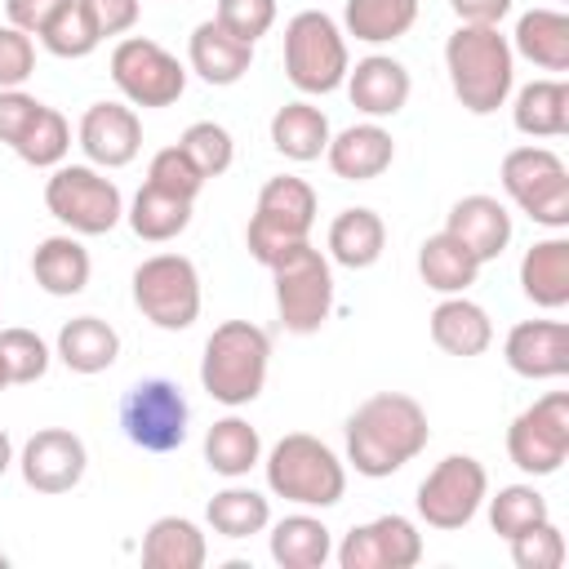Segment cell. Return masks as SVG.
<instances>
[{
    "instance_id": "8",
    "label": "cell",
    "mask_w": 569,
    "mask_h": 569,
    "mask_svg": "<svg viewBox=\"0 0 569 569\" xmlns=\"http://www.w3.org/2000/svg\"><path fill=\"white\" fill-rule=\"evenodd\" d=\"M44 209L71 236H107L124 218V196L93 164H58L44 182Z\"/></svg>"
},
{
    "instance_id": "45",
    "label": "cell",
    "mask_w": 569,
    "mask_h": 569,
    "mask_svg": "<svg viewBox=\"0 0 569 569\" xmlns=\"http://www.w3.org/2000/svg\"><path fill=\"white\" fill-rule=\"evenodd\" d=\"M213 22L244 44H258L276 27V0H218Z\"/></svg>"
},
{
    "instance_id": "29",
    "label": "cell",
    "mask_w": 569,
    "mask_h": 569,
    "mask_svg": "<svg viewBox=\"0 0 569 569\" xmlns=\"http://www.w3.org/2000/svg\"><path fill=\"white\" fill-rule=\"evenodd\" d=\"M480 267H485V262H480L462 240H453L449 231L427 236L422 249H418V276H422V284L436 289L440 298H449V293H467V289L476 284Z\"/></svg>"
},
{
    "instance_id": "46",
    "label": "cell",
    "mask_w": 569,
    "mask_h": 569,
    "mask_svg": "<svg viewBox=\"0 0 569 569\" xmlns=\"http://www.w3.org/2000/svg\"><path fill=\"white\" fill-rule=\"evenodd\" d=\"M36 71V44L18 27H0V89H22Z\"/></svg>"
},
{
    "instance_id": "6",
    "label": "cell",
    "mask_w": 569,
    "mask_h": 569,
    "mask_svg": "<svg viewBox=\"0 0 569 569\" xmlns=\"http://www.w3.org/2000/svg\"><path fill=\"white\" fill-rule=\"evenodd\" d=\"M347 67V36L329 13L302 9L284 22V76L298 93H333Z\"/></svg>"
},
{
    "instance_id": "38",
    "label": "cell",
    "mask_w": 569,
    "mask_h": 569,
    "mask_svg": "<svg viewBox=\"0 0 569 569\" xmlns=\"http://www.w3.org/2000/svg\"><path fill=\"white\" fill-rule=\"evenodd\" d=\"M13 151L31 169H58L67 160V151H71V124H67V116L58 107H44L40 102L36 116L27 120V129L18 133Z\"/></svg>"
},
{
    "instance_id": "25",
    "label": "cell",
    "mask_w": 569,
    "mask_h": 569,
    "mask_svg": "<svg viewBox=\"0 0 569 569\" xmlns=\"http://www.w3.org/2000/svg\"><path fill=\"white\" fill-rule=\"evenodd\" d=\"M520 289L542 311H560L569 302V240L565 236H547V240H533L525 249Z\"/></svg>"
},
{
    "instance_id": "32",
    "label": "cell",
    "mask_w": 569,
    "mask_h": 569,
    "mask_svg": "<svg viewBox=\"0 0 569 569\" xmlns=\"http://www.w3.org/2000/svg\"><path fill=\"white\" fill-rule=\"evenodd\" d=\"M511 53L529 58L542 71H569V18L560 9H529L516 22Z\"/></svg>"
},
{
    "instance_id": "35",
    "label": "cell",
    "mask_w": 569,
    "mask_h": 569,
    "mask_svg": "<svg viewBox=\"0 0 569 569\" xmlns=\"http://www.w3.org/2000/svg\"><path fill=\"white\" fill-rule=\"evenodd\" d=\"M191 204H196V200H178V196H169V191L142 182L124 218H129V227H133L138 240L164 244V240H178V236L191 227Z\"/></svg>"
},
{
    "instance_id": "49",
    "label": "cell",
    "mask_w": 569,
    "mask_h": 569,
    "mask_svg": "<svg viewBox=\"0 0 569 569\" xmlns=\"http://www.w3.org/2000/svg\"><path fill=\"white\" fill-rule=\"evenodd\" d=\"M67 0H4V13H9V27L27 31V36H40L44 22L62 9Z\"/></svg>"
},
{
    "instance_id": "41",
    "label": "cell",
    "mask_w": 569,
    "mask_h": 569,
    "mask_svg": "<svg viewBox=\"0 0 569 569\" xmlns=\"http://www.w3.org/2000/svg\"><path fill=\"white\" fill-rule=\"evenodd\" d=\"M49 347L36 329H0V365L9 373V387H27V382H40L49 373Z\"/></svg>"
},
{
    "instance_id": "19",
    "label": "cell",
    "mask_w": 569,
    "mask_h": 569,
    "mask_svg": "<svg viewBox=\"0 0 569 569\" xmlns=\"http://www.w3.org/2000/svg\"><path fill=\"white\" fill-rule=\"evenodd\" d=\"M347 98L356 111H365L369 120H387L396 111H405L409 93H413V80H409V67L396 62L391 53H369L360 58L356 67H347Z\"/></svg>"
},
{
    "instance_id": "47",
    "label": "cell",
    "mask_w": 569,
    "mask_h": 569,
    "mask_svg": "<svg viewBox=\"0 0 569 569\" xmlns=\"http://www.w3.org/2000/svg\"><path fill=\"white\" fill-rule=\"evenodd\" d=\"M80 4H84L89 22H93V31H98L102 40L133 31V27H138V13H142L138 0H80Z\"/></svg>"
},
{
    "instance_id": "24",
    "label": "cell",
    "mask_w": 569,
    "mask_h": 569,
    "mask_svg": "<svg viewBox=\"0 0 569 569\" xmlns=\"http://www.w3.org/2000/svg\"><path fill=\"white\" fill-rule=\"evenodd\" d=\"M31 276L49 298H76V293H84V284L93 276V258L71 231L44 236L31 253Z\"/></svg>"
},
{
    "instance_id": "51",
    "label": "cell",
    "mask_w": 569,
    "mask_h": 569,
    "mask_svg": "<svg viewBox=\"0 0 569 569\" xmlns=\"http://www.w3.org/2000/svg\"><path fill=\"white\" fill-rule=\"evenodd\" d=\"M13 467V440H9V431L0 427V476Z\"/></svg>"
},
{
    "instance_id": "18",
    "label": "cell",
    "mask_w": 569,
    "mask_h": 569,
    "mask_svg": "<svg viewBox=\"0 0 569 569\" xmlns=\"http://www.w3.org/2000/svg\"><path fill=\"white\" fill-rule=\"evenodd\" d=\"M502 360L511 365V373H520L529 382L565 378L569 373V325L565 320H520V325H511V333L502 342Z\"/></svg>"
},
{
    "instance_id": "31",
    "label": "cell",
    "mask_w": 569,
    "mask_h": 569,
    "mask_svg": "<svg viewBox=\"0 0 569 569\" xmlns=\"http://www.w3.org/2000/svg\"><path fill=\"white\" fill-rule=\"evenodd\" d=\"M333 556V533L320 516L293 511L271 525V560L280 569H320Z\"/></svg>"
},
{
    "instance_id": "3",
    "label": "cell",
    "mask_w": 569,
    "mask_h": 569,
    "mask_svg": "<svg viewBox=\"0 0 569 569\" xmlns=\"http://www.w3.org/2000/svg\"><path fill=\"white\" fill-rule=\"evenodd\" d=\"M271 369V333L253 320H222L200 356V387L227 409H244L262 396Z\"/></svg>"
},
{
    "instance_id": "9",
    "label": "cell",
    "mask_w": 569,
    "mask_h": 569,
    "mask_svg": "<svg viewBox=\"0 0 569 569\" xmlns=\"http://www.w3.org/2000/svg\"><path fill=\"white\" fill-rule=\"evenodd\" d=\"M133 307L164 333L200 320V271L187 253H151L133 271Z\"/></svg>"
},
{
    "instance_id": "48",
    "label": "cell",
    "mask_w": 569,
    "mask_h": 569,
    "mask_svg": "<svg viewBox=\"0 0 569 569\" xmlns=\"http://www.w3.org/2000/svg\"><path fill=\"white\" fill-rule=\"evenodd\" d=\"M36 98L31 93H22V89H0V142L4 147H13L18 142V133L27 129V120L36 116Z\"/></svg>"
},
{
    "instance_id": "12",
    "label": "cell",
    "mask_w": 569,
    "mask_h": 569,
    "mask_svg": "<svg viewBox=\"0 0 569 569\" xmlns=\"http://www.w3.org/2000/svg\"><path fill=\"white\" fill-rule=\"evenodd\" d=\"M485 498H489V471H485V462L471 458V453H449L418 485V516H422V525L453 533V529H462V525L476 520V511L485 507Z\"/></svg>"
},
{
    "instance_id": "10",
    "label": "cell",
    "mask_w": 569,
    "mask_h": 569,
    "mask_svg": "<svg viewBox=\"0 0 569 569\" xmlns=\"http://www.w3.org/2000/svg\"><path fill=\"white\" fill-rule=\"evenodd\" d=\"M502 191L538 227H569V169L551 147H511L502 156Z\"/></svg>"
},
{
    "instance_id": "17",
    "label": "cell",
    "mask_w": 569,
    "mask_h": 569,
    "mask_svg": "<svg viewBox=\"0 0 569 569\" xmlns=\"http://www.w3.org/2000/svg\"><path fill=\"white\" fill-rule=\"evenodd\" d=\"M76 138L93 169H124L142 151V120L124 102H93L80 116Z\"/></svg>"
},
{
    "instance_id": "33",
    "label": "cell",
    "mask_w": 569,
    "mask_h": 569,
    "mask_svg": "<svg viewBox=\"0 0 569 569\" xmlns=\"http://www.w3.org/2000/svg\"><path fill=\"white\" fill-rule=\"evenodd\" d=\"M329 116L311 102H284L276 116H271V147L284 156V160H320L325 147H329Z\"/></svg>"
},
{
    "instance_id": "53",
    "label": "cell",
    "mask_w": 569,
    "mask_h": 569,
    "mask_svg": "<svg viewBox=\"0 0 569 569\" xmlns=\"http://www.w3.org/2000/svg\"><path fill=\"white\" fill-rule=\"evenodd\" d=\"M4 565H9V556H4V551H0V569H4Z\"/></svg>"
},
{
    "instance_id": "15",
    "label": "cell",
    "mask_w": 569,
    "mask_h": 569,
    "mask_svg": "<svg viewBox=\"0 0 569 569\" xmlns=\"http://www.w3.org/2000/svg\"><path fill=\"white\" fill-rule=\"evenodd\" d=\"M422 560V533L409 516H373L338 542L342 569H413Z\"/></svg>"
},
{
    "instance_id": "4",
    "label": "cell",
    "mask_w": 569,
    "mask_h": 569,
    "mask_svg": "<svg viewBox=\"0 0 569 569\" xmlns=\"http://www.w3.org/2000/svg\"><path fill=\"white\" fill-rule=\"evenodd\" d=\"M267 489L298 507H338L347 493V462L311 431H289L267 453Z\"/></svg>"
},
{
    "instance_id": "16",
    "label": "cell",
    "mask_w": 569,
    "mask_h": 569,
    "mask_svg": "<svg viewBox=\"0 0 569 569\" xmlns=\"http://www.w3.org/2000/svg\"><path fill=\"white\" fill-rule=\"evenodd\" d=\"M18 467H22V480L27 489L36 493H71L84 471H89V449L76 431L67 427H40L36 436H27L22 453H18Z\"/></svg>"
},
{
    "instance_id": "11",
    "label": "cell",
    "mask_w": 569,
    "mask_h": 569,
    "mask_svg": "<svg viewBox=\"0 0 569 569\" xmlns=\"http://www.w3.org/2000/svg\"><path fill=\"white\" fill-rule=\"evenodd\" d=\"M191 405L178 382L169 378H142L120 400V431L142 453H173L187 440Z\"/></svg>"
},
{
    "instance_id": "5",
    "label": "cell",
    "mask_w": 569,
    "mask_h": 569,
    "mask_svg": "<svg viewBox=\"0 0 569 569\" xmlns=\"http://www.w3.org/2000/svg\"><path fill=\"white\" fill-rule=\"evenodd\" d=\"M311 227H316V191H311V182L293 178V173H280V178L262 182L253 218L244 227V244L262 267H271L293 244L311 240Z\"/></svg>"
},
{
    "instance_id": "7",
    "label": "cell",
    "mask_w": 569,
    "mask_h": 569,
    "mask_svg": "<svg viewBox=\"0 0 569 569\" xmlns=\"http://www.w3.org/2000/svg\"><path fill=\"white\" fill-rule=\"evenodd\" d=\"M267 271L276 280L280 325L289 333H298V338L320 333L325 320H329V311H333V271H329V258L311 240H302L284 258H276Z\"/></svg>"
},
{
    "instance_id": "30",
    "label": "cell",
    "mask_w": 569,
    "mask_h": 569,
    "mask_svg": "<svg viewBox=\"0 0 569 569\" xmlns=\"http://www.w3.org/2000/svg\"><path fill=\"white\" fill-rule=\"evenodd\" d=\"M204 462H209L213 476H227V480L249 476L262 462V436H258V427L244 422L240 413L218 418L204 431Z\"/></svg>"
},
{
    "instance_id": "39",
    "label": "cell",
    "mask_w": 569,
    "mask_h": 569,
    "mask_svg": "<svg viewBox=\"0 0 569 569\" xmlns=\"http://www.w3.org/2000/svg\"><path fill=\"white\" fill-rule=\"evenodd\" d=\"M542 520H551V511H547V498L533 485H502L489 498V525H493V533L502 542L525 533V529H533V525H542Z\"/></svg>"
},
{
    "instance_id": "14",
    "label": "cell",
    "mask_w": 569,
    "mask_h": 569,
    "mask_svg": "<svg viewBox=\"0 0 569 569\" xmlns=\"http://www.w3.org/2000/svg\"><path fill=\"white\" fill-rule=\"evenodd\" d=\"M507 458L525 476H556L569 458V391H547L507 427Z\"/></svg>"
},
{
    "instance_id": "44",
    "label": "cell",
    "mask_w": 569,
    "mask_h": 569,
    "mask_svg": "<svg viewBox=\"0 0 569 569\" xmlns=\"http://www.w3.org/2000/svg\"><path fill=\"white\" fill-rule=\"evenodd\" d=\"M147 182L160 187V191H169V196H178V200H196L200 187H204L209 178H204V173L187 160V151L173 142V147H164V151L151 156V164H147Z\"/></svg>"
},
{
    "instance_id": "28",
    "label": "cell",
    "mask_w": 569,
    "mask_h": 569,
    "mask_svg": "<svg viewBox=\"0 0 569 569\" xmlns=\"http://www.w3.org/2000/svg\"><path fill=\"white\" fill-rule=\"evenodd\" d=\"M209 560V542L196 520L160 516L142 533V565L147 569H200Z\"/></svg>"
},
{
    "instance_id": "37",
    "label": "cell",
    "mask_w": 569,
    "mask_h": 569,
    "mask_svg": "<svg viewBox=\"0 0 569 569\" xmlns=\"http://www.w3.org/2000/svg\"><path fill=\"white\" fill-rule=\"evenodd\" d=\"M418 22V0H347L342 4V36H356L365 44H387L409 36Z\"/></svg>"
},
{
    "instance_id": "52",
    "label": "cell",
    "mask_w": 569,
    "mask_h": 569,
    "mask_svg": "<svg viewBox=\"0 0 569 569\" xmlns=\"http://www.w3.org/2000/svg\"><path fill=\"white\" fill-rule=\"evenodd\" d=\"M4 387H9V373H4V365H0V391H4Z\"/></svg>"
},
{
    "instance_id": "20",
    "label": "cell",
    "mask_w": 569,
    "mask_h": 569,
    "mask_svg": "<svg viewBox=\"0 0 569 569\" xmlns=\"http://www.w3.org/2000/svg\"><path fill=\"white\" fill-rule=\"evenodd\" d=\"M325 160L342 182H373L391 169L396 142L378 120H365V124H351V129L333 133L329 147H325Z\"/></svg>"
},
{
    "instance_id": "21",
    "label": "cell",
    "mask_w": 569,
    "mask_h": 569,
    "mask_svg": "<svg viewBox=\"0 0 569 569\" xmlns=\"http://www.w3.org/2000/svg\"><path fill=\"white\" fill-rule=\"evenodd\" d=\"M445 231H449L453 240H462L480 262H493V258H502V249L511 244V213H507V204H502L498 196L476 191V196H462V200L449 209Z\"/></svg>"
},
{
    "instance_id": "50",
    "label": "cell",
    "mask_w": 569,
    "mask_h": 569,
    "mask_svg": "<svg viewBox=\"0 0 569 569\" xmlns=\"http://www.w3.org/2000/svg\"><path fill=\"white\" fill-rule=\"evenodd\" d=\"M449 9L467 27H498L511 13V0H449Z\"/></svg>"
},
{
    "instance_id": "40",
    "label": "cell",
    "mask_w": 569,
    "mask_h": 569,
    "mask_svg": "<svg viewBox=\"0 0 569 569\" xmlns=\"http://www.w3.org/2000/svg\"><path fill=\"white\" fill-rule=\"evenodd\" d=\"M40 44H44L53 58H89V53L102 44V36L93 31L84 4H80V0H67V4L44 22Z\"/></svg>"
},
{
    "instance_id": "22",
    "label": "cell",
    "mask_w": 569,
    "mask_h": 569,
    "mask_svg": "<svg viewBox=\"0 0 569 569\" xmlns=\"http://www.w3.org/2000/svg\"><path fill=\"white\" fill-rule=\"evenodd\" d=\"M427 329H431V342L445 351V356H458V360H471V356H485L489 342H493V320L480 302H471L467 293H449L431 307L427 316Z\"/></svg>"
},
{
    "instance_id": "43",
    "label": "cell",
    "mask_w": 569,
    "mask_h": 569,
    "mask_svg": "<svg viewBox=\"0 0 569 569\" xmlns=\"http://www.w3.org/2000/svg\"><path fill=\"white\" fill-rule=\"evenodd\" d=\"M507 547H511V565H516V569H560L565 556H569L565 533H560L551 520H542V525H533V529L507 538Z\"/></svg>"
},
{
    "instance_id": "23",
    "label": "cell",
    "mask_w": 569,
    "mask_h": 569,
    "mask_svg": "<svg viewBox=\"0 0 569 569\" xmlns=\"http://www.w3.org/2000/svg\"><path fill=\"white\" fill-rule=\"evenodd\" d=\"M187 62H191V71H196L204 84L227 89V84H236V80L249 76V67H253V44L236 40L231 31H222V27L209 18V22H200V27L191 31V40H187Z\"/></svg>"
},
{
    "instance_id": "34",
    "label": "cell",
    "mask_w": 569,
    "mask_h": 569,
    "mask_svg": "<svg viewBox=\"0 0 569 569\" xmlns=\"http://www.w3.org/2000/svg\"><path fill=\"white\" fill-rule=\"evenodd\" d=\"M511 120L525 138H565L569 133V84L565 80H533L516 93Z\"/></svg>"
},
{
    "instance_id": "13",
    "label": "cell",
    "mask_w": 569,
    "mask_h": 569,
    "mask_svg": "<svg viewBox=\"0 0 569 569\" xmlns=\"http://www.w3.org/2000/svg\"><path fill=\"white\" fill-rule=\"evenodd\" d=\"M111 80L133 107H173L187 89V67L151 36H124L111 49Z\"/></svg>"
},
{
    "instance_id": "42",
    "label": "cell",
    "mask_w": 569,
    "mask_h": 569,
    "mask_svg": "<svg viewBox=\"0 0 569 569\" xmlns=\"http://www.w3.org/2000/svg\"><path fill=\"white\" fill-rule=\"evenodd\" d=\"M178 147L187 151V160H191L204 178L227 173L231 160H236V142H231V133H227L218 120H196V124H187L182 138H178Z\"/></svg>"
},
{
    "instance_id": "26",
    "label": "cell",
    "mask_w": 569,
    "mask_h": 569,
    "mask_svg": "<svg viewBox=\"0 0 569 569\" xmlns=\"http://www.w3.org/2000/svg\"><path fill=\"white\" fill-rule=\"evenodd\" d=\"M387 249V222L382 213H373L369 204H356V209H342L333 222H329V258L347 271H365L382 258Z\"/></svg>"
},
{
    "instance_id": "27",
    "label": "cell",
    "mask_w": 569,
    "mask_h": 569,
    "mask_svg": "<svg viewBox=\"0 0 569 569\" xmlns=\"http://www.w3.org/2000/svg\"><path fill=\"white\" fill-rule=\"evenodd\" d=\"M53 356L71 373H84L89 378V373H102V369H111L120 360V333L107 320H98V316H76V320H67L58 329Z\"/></svg>"
},
{
    "instance_id": "1",
    "label": "cell",
    "mask_w": 569,
    "mask_h": 569,
    "mask_svg": "<svg viewBox=\"0 0 569 569\" xmlns=\"http://www.w3.org/2000/svg\"><path fill=\"white\" fill-rule=\"evenodd\" d=\"M431 440L427 409L405 391H378L356 405L347 418V462L356 476L382 480L396 476L405 462H413Z\"/></svg>"
},
{
    "instance_id": "36",
    "label": "cell",
    "mask_w": 569,
    "mask_h": 569,
    "mask_svg": "<svg viewBox=\"0 0 569 569\" xmlns=\"http://www.w3.org/2000/svg\"><path fill=\"white\" fill-rule=\"evenodd\" d=\"M204 520H209L213 533L240 542V538H253V533H262L271 525V502L249 485H227V489H218L209 498Z\"/></svg>"
},
{
    "instance_id": "2",
    "label": "cell",
    "mask_w": 569,
    "mask_h": 569,
    "mask_svg": "<svg viewBox=\"0 0 569 569\" xmlns=\"http://www.w3.org/2000/svg\"><path fill=\"white\" fill-rule=\"evenodd\" d=\"M445 71H449L453 98L471 116H493L511 98V84H516L511 40L498 27L458 22V31L445 40Z\"/></svg>"
}]
</instances>
